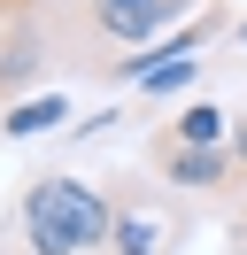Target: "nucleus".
Returning <instances> with one entry per match:
<instances>
[{
    "label": "nucleus",
    "mask_w": 247,
    "mask_h": 255,
    "mask_svg": "<svg viewBox=\"0 0 247 255\" xmlns=\"http://www.w3.org/2000/svg\"><path fill=\"white\" fill-rule=\"evenodd\" d=\"M147 170L170 193H224L240 178V162H232V147H185L178 131H154L147 139Z\"/></svg>",
    "instance_id": "obj_4"
},
{
    "label": "nucleus",
    "mask_w": 247,
    "mask_h": 255,
    "mask_svg": "<svg viewBox=\"0 0 247 255\" xmlns=\"http://www.w3.org/2000/svg\"><path fill=\"white\" fill-rule=\"evenodd\" d=\"M170 131H178L185 147H232V116L216 109V101H193V109H185Z\"/></svg>",
    "instance_id": "obj_6"
},
{
    "label": "nucleus",
    "mask_w": 247,
    "mask_h": 255,
    "mask_svg": "<svg viewBox=\"0 0 247 255\" xmlns=\"http://www.w3.org/2000/svg\"><path fill=\"white\" fill-rule=\"evenodd\" d=\"M232 162H240V178H247V116L232 124Z\"/></svg>",
    "instance_id": "obj_7"
},
{
    "label": "nucleus",
    "mask_w": 247,
    "mask_h": 255,
    "mask_svg": "<svg viewBox=\"0 0 247 255\" xmlns=\"http://www.w3.org/2000/svg\"><path fill=\"white\" fill-rule=\"evenodd\" d=\"M23 248L31 255H116V209L85 178H31L23 193Z\"/></svg>",
    "instance_id": "obj_1"
},
{
    "label": "nucleus",
    "mask_w": 247,
    "mask_h": 255,
    "mask_svg": "<svg viewBox=\"0 0 247 255\" xmlns=\"http://www.w3.org/2000/svg\"><path fill=\"white\" fill-rule=\"evenodd\" d=\"M232 240H240V248H247V217H240V224H232Z\"/></svg>",
    "instance_id": "obj_8"
},
{
    "label": "nucleus",
    "mask_w": 247,
    "mask_h": 255,
    "mask_svg": "<svg viewBox=\"0 0 247 255\" xmlns=\"http://www.w3.org/2000/svg\"><path fill=\"white\" fill-rule=\"evenodd\" d=\"M240 47H247V16H240Z\"/></svg>",
    "instance_id": "obj_9"
},
{
    "label": "nucleus",
    "mask_w": 247,
    "mask_h": 255,
    "mask_svg": "<svg viewBox=\"0 0 247 255\" xmlns=\"http://www.w3.org/2000/svg\"><path fill=\"white\" fill-rule=\"evenodd\" d=\"M108 209H116V255H170L178 240V201L170 186H139V178H116L108 186Z\"/></svg>",
    "instance_id": "obj_3"
},
{
    "label": "nucleus",
    "mask_w": 247,
    "mask_h": 255,
    "mask_svg": "<svg viewBox=\"0 0 247 255\" xmlns=\"http://www.w3.org/2000/svg\"><path fill=\"white\" fill-rule=\"evenodd\" d=\"M178 16H209V0H77V23L93 31V78H139L147 47L178 31Z\"/></svg>",
    "instance_id": "obj_2"
},
{
    "label": "nucleus",
    "mask_w": 247,
    "mask_h": 255,
    "mask_svg": "<svg viewBox=\"0 0 247 255\" xmlns=\"http://www.w3.org/2000/svg\"><path fill=\"white\" fill-rule=\"evenodd\" d=\"M62 124H70V101L62 93H31V101H15L0 116V139H39V131H62Z\"/></svg>",
    "instance_id": "obj_5"
}]
</instances>
